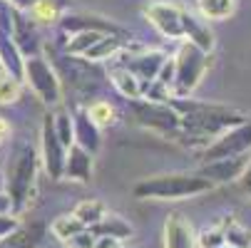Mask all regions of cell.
<instances>
[{"instance_id": "cell-1", "label": "cell", "mask_w": 251, "mask_h": 248, "mask_svg": "<svg viewBox=\"0 0 251 248\" xmlns=\"http://www.w3.org/2000/svg\"><path fill=\"white\" fill-rule=\"evenodd\" d=\"M172 107L179 112V132L189 136L192 144H206L209 139H217L222 132L246 122L251 114L229 107V104L214 102H197L184 97H172Z\"/></svg>"}, {"instance_id": "cell-2", "label": "cell", "mask_w": 251, "mask_h": 248, "mask_svg": "<svg viewBox=\"0 0 251 248\" xmlns=\"http://www.w3.org/2000/svg\"><path fill=\"white\" fill-rule=\"evenodd\" d=\"M35 176H38V152L32 149L30 141H18L5 166V194L10 196L13 214H20L30 203L35 191Z\"/></svg>"}, {"instance_id": "cell-3", "label": "cell", "mask_w": 251, "mask_h": 248, "mask_svg": "<svg viewBox=\"0 0 251 248\" xmlns=\"http://www.w3.org/2000/svg\"><path fill=\"white\" fill-rule=\"evenodd\" d=\"M214 184L204 179L201 174H159L142 179L132 194L137 199H154V201H179V199H194L211 191Z\"/></svg>"}, {"instance_id": "cell-4", "label": "cell", "mask_w": 251, "mask_h": 248, "mask_svg": "<svg viewBox=\"0 0 251 248\" xmlns=\"http://www.w3.org/2000/svg\"><path fill=\"white\" fill-rule=\"evenodd\" d=\"M206 67H209V55L187 40L174 57V82H172L174 92H172V97L192 94L199 87Z\"/></svg>"}, {"instance_id": "cell-5", "label": "cell", "mask_w": 251, "mask_h": 248, "mask_svg": "<svg viewBox=\"0 0 251 248\" xmlns=\"http://www.w3.org/2000/svg\"><path fill=\"white\" fill-rule=\"evenodd\" d=\"M23 80L27 87L38 94L40 102L45 104H57L62 97V87L57 80V72L50 67V62L40 55H27L23 60Z\"/></svg>"}, {"instance_id": "cell-6", "label": "cell", "mask_w": 251, "mask_h": 248, "mask_svg": "<svg viewBox=\"0 0 251 248\" xmlns=\"http://www.w3.org/2000/svg\"><path fill=\"white\" fill-rule=\"evenodd\" d=\"M134 117L142 127L162 132V134H176L179 132V112L172 107V102H154V99H132Z\"/></svg>"}, {"instance_id": "cell-7", "label": "cell", "mask_w": 251, "mask_h": 248, "mask_svg": "<svg viewBox=\"0 0 251 248\" xmlns=\"http://www.w3.org/2000/svg\"><path fill=\"white\" fill-rule=\"evenodd\" d=\"M251 152V117L226 132H222L217 139L206 144L204 149V161H214V159H226V157H239Z\"/></svg>"}, {"instance_id": "cell-8", "label": "cell", "mask_w": 251, "mask_h": 248, "mask_svg": "<svg viewBox=\"0 0 251 248\" xmlns=\"http://www.w3.org/2000/svg\"><path fill=\"white\" fill-rule=\"evenodd\" d=\"M43 166L48 171V176L52 181H60L62 179V169H65V157H67V147L60 141L57 132H55V122H52V114H48L43 119Z\"/></svg>"}, {"instance_id": "cell-9", "label": "cell", "mask_w": 251, "mask_h": 248, "mask_svg": "<svg viewBox=\"0 0 251 248\" xmlns=\"http://www.w3.org/2000/svg\"><path fill=\"white\" fill-rule=\"evenodd\" d=\"M251 154H239V157H226V159H214V161H204V166L199 169V174L204 179H209L214 186L219 184H231L236 179H241V174L249 166Z\"/></svg>"}, {"instance_id": "cell-10", "label": "cell", "mask_w": 251, "mask_h": 248, "mask_svg": "<svg viewBox=\"0 0 251 248\" xmlns=\"http://www.w3.org/2000/svg\"><path fill=\"white\" fill-rule=\"evenodd\" d=\"M145 18L164 35V38H184L182 30V8L174 3H152L145 8Z\"/></svg>"}, {"instance_id": "cell-11", "label": "cell", "mask_w": 251, "mask_h": 248, "mask_svg": "<svg viewBox=\"0 0 251 248\" xmlns=\"http://www.w3.org/2000/svg\"><path fill=\"white\" fill-rule=\"evenodd\" d=\"M164 62H167L164 52H159V50H150V52L132 55V57L125 62V67L129 69V72H132L139 82H142V92H145V85H150V82L157 80V75H159V69H162Z\"/></svg>"}, {"instance_id": "cell-12", "label": "cell", "mask_w": 251, "mask_h": 248, "mask_svg": "<svg viewBox=\"0 0 251 248\" xmlns=\"http://www.w3.org/2000/svg\"><path fill=\"white\" fill-rule=\"evenodd\" d=\"M164 248H197V236L192 224L182 214H169L164 221Z\"/></svg>"}, {"instance_id": "cell-13", "label": "cell", "mask_w": 251, "mask_h": 248, "mask_svg": "<svg viewBox=\"0 0 251 248\" xmlns=\"http://www.w3.org/2000/svg\"><path fill=\"white\" fill-rule=\"evenodd\" d=\"M65 179H73V181H90L92 179V154L87 149H82L80 144H73L67 149L65 157V169H62Z\"/></svg>"}, {"instance_id": "cell-14", "label": "cell", "mask_w": 251, "mask_h": 248, "mask_svg": "<svg viewBox=\"0 0 251 248\" xmlns=\"http://www.w3.org/2000/svg\"><path fill=\"white\" fill-rule=\"evenodd\" d=\"M182 30H184V38H189V43L197 45L199 50H204L206 55L214 50V32L204 18H197V15L182 10Z\"/></svg>"}, {"instance_id": "cell-15", "label": "cell", "mask_w": 251, "mask_h": 248, "mask_svg": "<svg viewBox=\"0 0 251 248\" xmlns=\"http://www.w3.org/2000/svg\"><path fill=\"white\" fill-rule=\"evenodd\" d=\"M62 30L65 32H82V30H97L104 35H125L122 27H117L115 23L97 18V15H65L62 18Z\"/></svg>"}, {"instance_id": "cell-16", "label": "cell", "mask_w": 251, "mask_h": 248, "mask_svg": "<svg viewBox=\"0 0 251 248\" xmlns=\"http://www.w3.org/2000/svg\"><path fill=\"white\" fill-rule=\"evenodd\" d=\"M73 127H75V144L95 154L100 149V127L90 119L87 110H80L73 114Z\"/></svg>"}, {"instance_id": "cell-17", "label": "cell", "mask_w": 251, "mask_h": 248, "mask_svg": "<svg viewBox=\"0 0 251 248\" xmlns=\"http://www.w3.org/2000/svg\"><path fill=\"white\" fill-rule=\"evenodd\" d=\"M90 231L95 236H115L120 241L132 238V233H134V228L129 226V221L125 216H120V214H112V211H107V214L95 226H90Z\"/></svg>"}, {"instance_id": "cell-18", "label": "cell", "mask_w": 251, "mask_h": 248, "mask_svg": "<svg viewBox=\"0 0 251 248\" xmlns=\"http://www.w3.org/2000/svg\"><path fill=\"white\" fill-rule=\"evenodd\" d=\"M65 60H70V62L62 65V72H65V77H70L73 87H77V90H92L95 82L90 80V77H92L90 62H87V60H80V57H75V55H70V57H65Z\"/></svg>"}, {"instance_id": "cell-19", "label": "cell", "mask_w": 251, "mask_h": 248, "mask_svg": "<svg viewBox=\"0 0 251 248\" xmlns=\"http://www.w3.org/2000/svg\"><path fill=\"white\" fill-rule=\"evenodd\" d=\"M125 35H102V38L82 55L87 62H97V60H110L112 55H117L125 45Z\"/></svg>"}, {"instance_id": "cell-20", "label": "cell", "mask_w": 251, "mask_h": 248, "mask_svg": "<svg viewBox=\"0 0 251 248\" xmlns=\"http://www.w3.org/2000/svg\"><path fill=\"white\" fill-rule=\"evenodd\" d=\"M110 77H112V85L117 87V92L125 99H139L142 97V82L129 72L125 65L122 67H115L112 72H110Z\"/></svg>"}, {"instance_id": "cell-21", "label": "cell", "mask_w": 251, "mask_h": 248, "mask_svg": "<svg viewBox=\"0 0 251 248\" xmlns=\"http://www.w3.org/2000/svg\"><path fill=\"white\" fill-rule=\"evenodd\" d=\"M204 20H226L236 13V0H197Z\"/></svg>"}, {"instance_id": "cell-22", "label": "cell", "mask_w": 251, "mask_h": 248, "mask_svg": "<svg viewBox=\"0 0 251 248\" xmlns=\"http://www.w3.org/2000/svg\"><path fill=\"white\" fill-rule=\"evenodd\" d=\"M104 214H107V206H104L102 201H97V199H87V201L77 203V206H75V211H73V216H75L85 228L95 226Z\"/></svg>"}, {"instance_id": "cell-23", "label": "cell", "mask_w": 251, "mask_h": 248, "mask_svg": "<svg viewBox=\"0 0 251 248\" xmlns=\"http://www.w3.org/2000/svg\"><path fill=\"white\" fill-rule=\"evenodd\" d=\"M0 248H38V231L15 228L5 238H0Z\"/></svg>"}, {"instance_id": "cell-24", "label": "cell", "mask_w": 251, "mask_h": 248, "mask_svg": "<svg viewBox=\"0 0 251 248\" xmlns=\"http://www.w3.org/2000/svg\"><path fill=\"white\" fill-rule=\"evenodd\" d=\"M104 32H97V30H82V32H75V38L67 43V52L75 55V57H82Z\"/></svg>"}, {"instance_id": "cell-25", "label": "cell", "mask_w": 251, "mask_h": 248, "mask_svg": "<svg viewBox=\"0 0 251 248\" xmlns=\"http://www.w3.org/2000/svg\"><path fill=\"white\" fill-rule=\"evenodd\" d=\"M52 122H55V132H57V136H60V141L70 149L75 144V127H73V114L70 112H65V110H60V112H55L52 114Z\"/></svg>"}, {"instance_id": "cell-26", "label": "cell", "mask_w": 251, "mask_h": 248, "mask_svg": "<svg viewBox=\"0 0 251 248\" xmlns=\"http://www.w3.org/2000/svg\"><path fill=\"white\" fill-rule=\"evenodd\" d=\"M30 15L35 23H55L62 15V8H57L52 0H35L30 5Z\"/></svg>"}, {"instance_id": "cell-27", "label": "cell", "mask_w": 251, "mask_h": 248, "mask_svg": "<svg viewBox=\"0 0 251 248\" xmlns=\"http://www.w3.org/2000/svg\"><path fill=\"white\" fill-rule=\"evenodd\" d=\"M222 228H224V238H226L229 246H236V248H249L251 246V233L246 228H241L236 221L229 219V221L222 224Z\"/></svg>"}, {"instance_id": "cell-28", "label": "cell", "mask_w": 251, "mask_h": 248, "mask_svg": "<svg viewBox=\"0 0 251 248\" xmlns=\"http://www.w3.org/2000/svg\"><path fill=\"white\" fill-rule=\"evenodd\" d=\"M85 226L73 216V214H70V216H57L55 221H52V226H50V231L60 238V241H67L70 236H75V233H80Z\"/></svg>"}, {"instance_id": "cell-29", "label": "cell", "mask_w": 251, "mask_h": 248, "mask_svg": "<svg viewBox=\"0 0 251 248\" xmlns=\"http://www.w3.org/2000/svg\"><path fill=\"white\" fill-rule=\"evenodd\" d=\"M87 114H90V119H92L97 127H107V124L115 122V110L110 107V102H102V99L90 104Z\"/></svg>"}, {"instance_id": "cell-30", "label": "cell", "mask_w": 251, "mask_h": 248, "mask_svg": "<svg viewBox=\"0 0 251 248\" xmlns=\"http://www.w3.org/2000/svg\"><path fill=\"white\" fill-rule=\"evenodd\" d=\"M20 97V80L10 75H0V104H10Z\"/></svg>"}, {"instance_id": "cell-31", "label": "cell", "mask_w": 251, "mask_h": 248, "mask_svg": "<svg viewBox=\"0 0 251 248\" xmlns=\"http://www.w3.org/2000/svg\"><path fill=\"white\" fill-rule=\"evenodd\" d=\"M197 243H199L201 248H219V246H224V243H226L224 228H222V226H214V228L201 231V236L197 238Z\"/></svg>"}, {"instance_id": "cell-32", "label": "cell", "mask_w": 251, "mask_h": 248, "mask_svg": "<svg viewBox=\"0 0 251 248\" xmlns=\"http://www.w3.org/2000/svg\"><path fill=\"white\" fill-rule=\"evenodd\" d=\"M95 241H97V236H95L90 228H82L80 233L70 236V238L62 241V243H65V248H95Z\"/></svg>"}, {"instance_id": "cell-33", "label": "cell", "mask_w": 251, "mask_h": 248, "mask_svg": "<svg viewBox=\"0 0 251 248\" xmlns=\"http://www.w3.org/2000/svg\"><path fill=\"white\" fill-rule=\"evenodd\" d=\"M15 228H20L18 214H13V211H5V214H0V238H5V236L13 233Z\"/></svg>"}, {"instance_id": "cell-34", "label": "cell", "mask_w": 251, "mask_h": 248, "mask_svg": "<svg viewBox=\"0 0 251 248\" xmlns=\"http://www.w3.org/2000/svg\"><path fill=\"white\" fill-rule=\"evenodd\" d=\"M95 248H122V241L115 236H97Z\"/></svg>"}, {"instance_id": "cell-35", "label": "cell", "mask_w": 251, "mask_h": 248, "mask_svg": "<svg viewBox=\"0 0 251 248\" xmlns=\"http://www.w3.org/2000/svg\"><path fill=\"white\" fill-rule=\"evenodd\" d=\"M241 184H244V189L251 194V159H249V166H246V171L241 174Z\"/></svg>"}, {"instance_id": "cell-36", "label": "cell", "mask_w": 251, "mask_h": 248, "mask_svg": "<svg viewBox=\"0 0 251 248\" xmlns=\"http://www.w3.org/2000/svg\"><path fill=\"white\" fill-rule=\"evenodd\" d=\"M8 134H10V124H8L3 117H0V144H3V141L8 139Z\"/></svg>"}, {"instance_id": "cell-37", "label": "cell", "mask_w": 251, "mask_h": 248, "mask_svg": "<svg viewBox=\"0 0 251 248\" xmlns=\"http://www.w3.org/2000/svg\"><path fill=\"white\" fill-rule=\"evenodd\" d=\"M5 211H13L10 208V196L8 194H0V214H5Z\"/></svg>"}, {"instance_id": "cell-38", "label": "cell", "mask_w": 251, "mask_h": 248, "mask_svg": "<svg viewBox=\"0 0 251 248\" xmlns=\"http://www.w3.org/2000/svg\"><path fill=\"white\" fill-rule=\"evenodd\" d=\"M52 3H55L57 8H62V10H65V8H70V3H73V0H52Z\"/></svg>"}, {"instance_id": "cell-39", "label": "cell", "mask_w": 251, "mask_h": 248, "mask_svg": "<svg viewBox=\"0 0 251 248\" xmlns=\"http://www.w3.org/2000/svg\"><path fill=\"white\" fill-rule=\"evenodd\" d=\"M219 248H236V246H229V243H224V246H219Z\"/></svg>"}, {"instance_id": "cell-40", "label": "cell", "mask_w": 251, "mask_h": 248, "mask_svg": "<svg viewBox=\"0 0 251 248\" xmlns=\"http://www.w3.org/2000/svg\"><path fill=\"white\" fill-rule=\"evenodd\" d=\"M8 3H10V0H8Z\"/></svg>"}]
</instances>
